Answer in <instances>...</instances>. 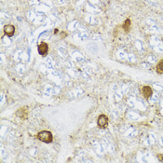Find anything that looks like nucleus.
<instances>
[{
  "label": "nucleus",
  "mask_w": 163,
  "mask_h": 163,
  "mask_svg": "<svg viewBox=\"0 0 163 163\" xmlns=\"http://www.w3.org/2000/svg\"><path fill=\"white\" fill-rule=\"evenodd\" d=\"M37 138L43 142V143H52V140H53V136H52V133L51 131H40L37 135Z\"/></svg>",
  "instance_id": "nucleus-1"
},
{
  "label": "nucleus",
  "mask_w": 163,
  "mask_h": 163,
  "mask_svg": "<svg viewBox=\"0 0 163 163\" xmlns=\"http://www.w3.org/2000/svg\"><path fill=\"white\" fill-rule=\"evenodd\" d=\"M97 124L98 127L101 129H105L108 125V117L106 115H100L97 119Z\"/></svg>",
  "instance_id": "nucleus-2"
},
{
  "label": "nucleus",
  "mask_w": 163,
  "mask_h": 163,
  "mask_svg": "<svg viewBox=\"0 0 163 163\" xmlns=\"http://www.w3.org/2000/svg\"><path fill=\"white\" fill-rule=\"evenodd\" d=\"M28 107L27 106H23L22 108H20L19 110H17L16 112V116L22 119H27L28 117Z\"/></svg>",
  "instance_id": "nucleus-3"
},
{
  "label": "nucleus",
  "mask_w": 163,
  "mask_h": 163,
  "mask_svg": "<svg viewBox=\"0 0 163 163\" xmlns=\"http://www.w3.org/2000/svg\"><path fill=\"white\" fill-rule=\"evenodd\" d=\"M4 33L7 37H12L15 33V27L12 24H6L4 26Z\"/></svg>",
  "instance_id": "nucleus-4"
},
{
  "label": "nucleus",
  "mask_w": 163,
  "mask_h": 163,
  "mask_svg": "<svg viewBox=\"0 0 163 163\" xmlns=\"http://www.w3.org/2000/svg\"><path fill=\"white\" fill-rule=\"evenodd\" d=\"M38 53L41 56H46L49 52V46L46 42H42L38 45Z\"/></svg>",
  "instance_id": "nucleus-5"
},
{
  "label": "nucleus",
  "mask_w": 163,
  "mask_h": 163,
  "mask_svg": "<svg viewBox=\"0 0 163 163\" xmlns=\"http://www.w3.org/2000/svg\"><path fill=\"white\" fill-rule=\"evenodd\" d=\"M142 94H143V96L146 99H149L152 96V94H153V91H152L151 87H149V86L143 87V89H142Z\"/></svg>",
  "instance_id": "nucleus-6"
},
{
  "label": "nucleus",
  "mask_w": 163,
  "mask_h": 163,
  "mask_svg": "<svg viewBox=\"0 0 163 163\" xmlns=\"http://www.w3.org/2000/svg\"><path fill=\"white\" fill-rule=\"evenodd\" d=\"M131 20H130V19H127V20L124 22L123 25H122V27H123L125 33H129V32H130V30H131Z\"/></svg>",
  "instance_id": "nucleus-7"
},
{
  "label": "nucleus",
  "mask_w": 163,
  "mask_h": 163,
  "mask_svg": "<svg viewBox=\"0 0 163 163\" xmlns=\"http://www.w3.org/2000/svg\"><path fill=\"white\" fill-rule=\"evenodd\" d=\"M156 70H157V73H158V74H160V75L163 74V59L162 60H161V61L159 62V63L157 64Z\"/></svg>",
  "instance_id": "nucleus-8"
},
{
  "label": "nucleus",
  "mask_w": 163,
  "mask_h": 163,
  "mask_svg": "<svg viewBox=\"0 0 163 163\" xmlns=\"http://www.w3.org/2000/svg\"><path fill=\"white\" fill-rule=\"evenodd\" d=\"M158 159H159L160 161L163 162V154H159V155H158Z\"/></svg>",
  "instance_id": "nucleus-9"
}]
</instances>
